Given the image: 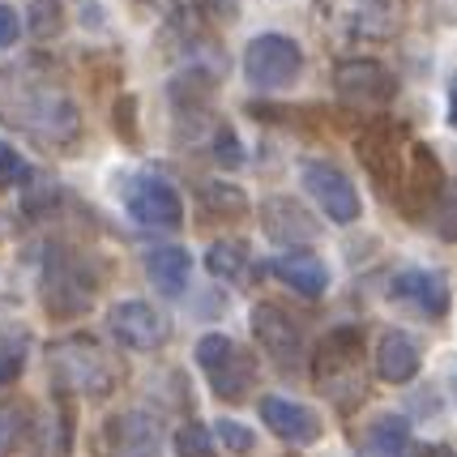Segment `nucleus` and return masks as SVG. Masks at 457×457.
<instances>
[{
  "instance_id": "obj_1",
  "label": "nucleus",
  "mask_w": 457,
  "mask_h": 457,
  "mask_svg": "<svg viewBox=\"0 0 457 457\" xmlns=\"http://www.w3.org/2000/svg\"><path fill=\"white\" fill-rule=\"evenodd\" d=\"M0 124L39 145H69L78 137L81 116L69 86L43 60H21L0 69Z\"/></svg>"
},
{
  "instance_id": "obj_2",
  "label": "nucleus",
  "mask_w": 457,
  "mask_h": 457,
  "mask_svg": "<svg viewBox=\"0 0 457 457\" xmlns=\"http://www.w3.org/2000/svg\"><path fill=\"white\" fill-rule=\"evenodd\" d=\"M312 385L338 411H355L368 398V372H363V334L355 325L329 329L312 351Z\"/></svg>"
},
{
  "instance_id": "obj_3",
  "label": "nucleus",
  "mask_w": 457,
  "mask_h": 457,
  "mask_svg": "<svg viewBox=\"0 0 457 457\" xmlns=\"http://www.w3.org/2000/svg\"><path fill=\"white\" fill-rule=\"evenodd\" d=\"M52 377H56L60 389H73V394H90V398H103L116 389V368L95 338L86 334H73V338L52 342Z\"/></svg>"
},
{
  "instance_id": "obj_4",
  "label": "nucleus",
  "mask_w": 457,
  "mask_h": 457,
  "mask_svg": "<svg viewBox=\"0 0 457 457\" xmlns=\"http://www.w3.org/2000/svg\"><path fill=\"white\" fill-rule=\"evenodd\" d=\"M197 368L205 372L210 380V389L219 394L222 402H244L248 398V389L257 385V355L253 351H244L236 338H227V334H205L197 338Z\"/></svg>"
},
{
  "instance_id": "obj_5",
  "label": "nucleus",
  "mask_w": 457,
  "mask_h": 457,
  "mask_svg": "<svg viewBox=\"0 0 457 457\" xmlns=\"http://www.w3.org/2000/svg\"><path fill=\"white\" fill-rule=\"evenodd\" d=\"M320 21L334 39H389L402 26V0H320Z\"/></svg>"
},
{
  "instance_id": "obj_6",
  "label": "nucleus",
  "mask_w": 457,
  "mask_h": 457,
  "mask_svg": "<svg viewBox=\"0 0 457 457\" xmlns=\"http://www.w3.org/2000/svg\"><path fill=\"white\" fill-rule=\"evenodd\" d=\"M95 303V278L69 248H52L43 261V308L52 317H81Z\"/></svg>"
},
{
  "instance_id": "obj_7",
  "label": "nucleus",
  "mask_w": 457,
  "mask_h": 457,
  "mask_svg": "<svg viewBox=\"0 0 457 457\" xmlns=\"http://www.w3.org/2000/svg\"><path fill=\"white\" fill-rule=\"evenodd\" d=\"M355 154H359V162H363L368 179L380 188V197H389V201L398 197L402 171H406V154H411L406 133H402L398 124H389V120L368 124L355 141Z\"/></svg>"
},
{
  "instance_id": "obj_8",
  "label": "nucleus",
  "mask_w": 457,
  "mask_h": 457,
  "mask_svg": "<svg viewBox=\"0 0 457 457\" xmlns=\"http://www.w3.org/2000/svg\"><path fill=\"white\" fill-rule=\"evenodd\" d=\"M303 73V47L287 35H257L244 47V78L257 90H287Z\"/></svg>"
},
{
  "instance_id": "obj_9",
  "label": "nucleus",
  "mask_w": 457,
  "mask_h": 457,
  "mask_svg": "<svg viewBox=\"0 0 457 457\" xmlns=\"http://www.w3.org/2000/svg\"><path fill=\"white\" fill-rule=\"evenodd\" d=\"M299 184H303L308 197L320 205V214L329 222H338V227H351V222H359V214H363V201H359L355 184L342 176V167H334V162L308 159L299 167Z\"/></svg>"
},
{
  "instance_id": "obj_10",
  "label": "nucleus",
  "mask_w": 457,
  "mask_h": 457,
  "mask_svg": "<svg viewBox=\"0 0 457 457\" xmlns=\"http://www.w3.org/2000/svg\"><path fill=\"white\" fill-rule=\"evenodd\" d=\"M334 90L355 112H380L398 95V78L380 60H342L334 69Z\"/></svg>"
},
{
  "instance_id": "obj_11",
  "label": "nucleus",
  "mask_w": 457,
  "mask_h": 457,
  "mask_svg": "<svg viewBox=\"0 0 457 457\" xmlns=\"http://www.w3.org/2000/svg\"><path fill=\"white\" fill-rule=\"evenodd\" d=\"M445 171H440V159L432 154V145H411V154H406V171H402V188H398V210L406 214L411 222L428 219L432 210H436L440 193H445Z\"/></svg>"
},
{
  "instance_id": "obj_12",
  "label": "nucleus",
  "mask_w": 457,
  "mask_h": 457,
  "mask_svg": "<svg viewBox=\"0 0 457 457\" xmlns=\"http://www.w3.org/2000/svg\"><path fill=\"white\" fill-rule=\"evenodd\" d=\"M124 210L129 219L141 227H159V231H176L184 222V201H179L176 184L162 176H133L124 188Z\"/></svg>"
},
{
  "instance_id": "obj_13",
  "label": "nucleus",
  "mask_w": 457,
  "mask_h": 457,
  "mask_svg": "<svg viewBox=\"0 0 457 457\" xmlns=\"http://www.w3.org/2000/svg\"><path fill=\"white\" fill-rule=\"evenodd\" d=\"M253 338H257V346L278 363L282 372H295L303 363V334H299L295 317L282 303L265 299V303L253 308Z\"/></svg>"
},
{
  "instance_id": "obj_14",
  "label": "nucleus",
  "mask_w": 457,
  "mask_h": 457,
  "mask_svg": "<svg viewBox=\"0 0 457 457\" xmlns=\"http://www.w3.org/2000/svg\"><path fill=\"white\" fill-rule=\"evenodd\" d=\"M107 329H112V338H116L120 346H129V351H159L162 342L171 338L167 317H162L154 303H145V299H120V303H112Z\"/></svg>"
},
{
  "instance_id": "obj_15",
  "label": "nucleus",
  "mask_w": 457,
  "mask_h": 457,
  "mask_svg": "<svg viewBox=\"0 0 457 457\" xmlns=\"http://www.w3.org/2000/svg\"><path fill=\"white\" fill-rule=\"evenodd\" d=\"M107 457H162V428L145 411H120L103 423Z\"/></svg>"
},
{
  "instance_id": "obj_16",
  "label": "nucleus",
  "mask_w": 457,
  "mask_h": 457,
  "mask_svg": "<svg viewBox=\"0 0 457 457\" xmlns=\"http://www.w3.org/2000/svg\"><path fill=\"white\" fill-rule=\"evenodd\" d=\"M389 295L398 299L402 308H411V312H419V317H428V320L449 317V303H453L449 282L436 270H402L389 282Z\"/></svg>"
},
{
  "instance_id": "obj_17",
  "label": "nucleus",
  "mask_w": 457,
  "mask_h": 457,
  "mask_svg": "<svg viewBox=\"0 0 457 457\" xmlns=\"http://www.w3.org/2000/svg\"><path fill=\"white\" fill-rule=\"evenodd\" d=\"M261 227H265V236L274 239L278 248H303V244H312L320 236V222L299 205L295 197H270L261 201Z\"/></svg>"
},
{
  "instance_id": "obj_18",
  "label": "nucleus",
  "mask_w": 457,
  "mask_h": 457,
  "mask_svg": "<svg viewBox=\"0 0 457 457\" xmlns=\"http://www.w3.org/2000/svg\"><path fill=\"white\" fill-rule=\"evenodd\" d=\"M261 423L278 440H287V445H317L320 432H325V423H320V415L312 406L278 398V394L261 398Z\"/></svg>"
},
{
  "instance_id": "obj_19",
  "label": "nucleus",
  "mask_w": 457,
  "mask_h": 457,
  "mask_svg": "<svg viewBox=\"0 0 457 457\" xmlns=\"http://www.w3.org/2000/svg\"><path fill=\"white\" fill-rule=\"evenodd\" d=\"M377 377L389 380V385H406V380L419 377V368H423V351H419V342L406 334V329H389V334H380L377 342Z\"/></svg>"
},
{
  "instance_id": "obj_20",
  "label": "nucleus",
  "mask_w": 457,
  "mask_h": 457,
  "mask_svg": "<svg viewBox=\"0 0 457 457\" xmlns=\"http://www.w3.org/2000/svg\"><path fill=\"white\" fill-rule=\"evenodd\" d=\"M270 274L282 282V287H291L295 295L303 299H320L325 295V287H329V270H325V261L317 253H282V257L270 261Z\"/></svg>"
},
{
  "instance_id": "obj_21",
  "label": "nucleus",
  "mask_w": 457,
  "mask_h": 457,
  "mask_svg": "<svg viewBox=\"0 0 457 457\" xmlns=\"http://www.w3.org/2000/svg\"><path fill=\"white\" fill-rule=\"evenodd\" d=\"M359 457H406L411 453V423L402 415H380L363 428L359 436Z\"/></svg>"
},
{
  "instance_id": "obj_22",
  "label": "nucleus",
  "mask_w": 457,
  "mask_h": 457,
  "mask_svg": "<svg viewBox=\"0 0 457 457\" xmlns=\"http://www.w3.org/2000/svg\"><path fill=\"white\" fill-rule=\"evenodd\" d=\"M145 274L159 287L162 295H184L188 274H193V257L179 248V244H159L145 253Z\"/></svg>"
},
{
  "instance_id": "obj_23",
  "label": "nucleus",
  "mask_w": 457,
  "mask_h": 457,
  "mask_svg": "<svg viewBox=\"0 0 457 457\" xmlns=\"http://www.w3.org/2000/svg\"><path fill=\"white\" fill-rule=\"evenodd\" d=\"M205 270L222 282H239L248 270V244L244 239H219L205 248Z\"/></svg>"
},
{
  "instance_id": "obj_24",
  "label": "nucleus",
  "mask_w": 457,
  "mask_h": 457,
  "mask_svg": "<svg viewBox=\"0 0 457 457\" xmlns=\"http://www.w3.org/2000/svg\"><path fill=\"white\" fill-rule=\"evenodd\" d=\"M201 205L214 214V219H239L248 210V197L239 184H222V179H210L201 184Z\"/></svg>"
},
{
  "instance_id": "obj_25",
  "label": "nucleus",
  "mask_w": 457,
  "mask_h": 457,
  "mask_svg": "<svg viewBox=\"0 0 457 457\" xmlns=\"http://www.w3.org/2000/svg\"><path fill=\"white\" fill-rule=\"evenodd\" d=\"M30 355V334L26 329H0V385H13Z\"/></svg>"
},
{
  "instance_id": "obj_26",
  "label": "nucleus",
  "mask_w": 457,
  "mask_h": 457,
  "mask_svg": "<svg viewBox=\"0 0 457 457\" xmlns=\"http://www.w3.org/2000/svg\"><path fill=\"white\" fill-rule=\"evenodd\" d=\"M171 445H176V457H214V436L205 423H179Z\"/></svg>"
},
{
  "instance_id": "obj_27",
  "label": "nucleus",
  "mask_w": 457,
  "mask_h": 457,
  "mask_svg": "<svg viewBox=\"0 0 457 457\" xmlns=\"http://www.w3.org/2000/svg\"><path fill=\"white\" fill-rule=\"evenodd\" d=\"M64 30V4L60 0H35L30 4V35L35 39H52Z\"/></svg>"
},
{
  "instance_id": "obj_28",
  "label": "nucleus",
  "mask_w": 457,
  "mask_h": 457,
  "mask_svg": "<svg viewBox=\"0 0 457 457\" xmlns=\"http://www.w3.org/2000/svg\"><path fill=\"white\" fill-rule=\"evenodd\" d=\"M432 222H436V236L445 239V244H457V179L445 184L436 210H432Z\"/></svg>"
},
{
  "instance_id": "obj_29",
  "label": "nucleus",
  "mask_w": 457,
  "mask_h": 457,
  "mask_svg": "<svg viewBox=\"0 0 457 457\" xmlns=\"http://www.w3.org/2000/svg\"><path fill=\"white\" fill-rule=\"evenodd\" d=\"M35 179V167L21 159L13 145L0 141V188H13V184H30Z\"/></svg>"
},
{
  "instance_id": "obj_30",
  "label": "nucleus",
  "mask_w": 457,
  "mask_h": 457,
  "mask_svg": "<svg viewBox=\"0 0 457 457\" xmlns=\"http://www.w3.org/2000/svg\"><path fill=\"white\" fill-rule=\"evenodd\" d=\"M214 432H219V440L231 449V453H248V449L257 445V436H253L244 423H236V419H219V423H214Z\"/></svg>"
},
{
  "instance_id": "obj_31",
  "label": "nucleus",
  "mask_w": 457,
  "mask_h": 457,
  "mask_svg": "<svg viewBox=\"0 0 457 457\" xmlns=\"http://www.w3.org/2000/svg\"><path fill=\"white\" fill-rule=\"evenodd\" d=\"M214 159H219L222 167H239V162H244V145H239V137L231 129H219V137H214Z\"/></svg>"
},
{
  "instance_id": "obj_32",
  "label": "nucleus",
  "mask_w": 457,
  "mask_h": 457,
  "mask_svg": "<svg viewBox=\"0 0 457 457\" xmlns=\"http://www.w3.org/2000/svg\"><path fill=\"white\" fill-rule=\"evenodd\" d=\"M133 112H137V99L133 95H124V99L116 103V133H120V141H137V129H133Z\"/></svg>"
},
{
  "instance_id": "obj_33",
  "label": "nucleus",
  "mask_w": 457,
  "mask_h": 457,
  "mask_svg": "<svg viewBox=\"0 0 457 457\" xmlns=\"http://www.w3.org/2000/svg\"><path fill=\"white\" fill-rule=\"evenodd\" d=\"M18 35H21L18 13H13L9 4H0V47H13V43H18Z\"/></svg>"
},
{
  "instance_id": "obj_34",
  "label": "nucleus",
  "mask_w": 457,
  "mask_h": 457,
  "mask_svg": "<svg viewBox=\"0 0 457 457\" xmlns=\"http://www.w3.org/2000/svg\"><path fill=\"white\" fill-rule=\"evenodd\" d=\"M13 436H18V423H13L9 415H0V453L13 445Z\"/></svg>"
},
{
  "instance_id": "obj_35",
  "label": "nucleus",
  "mask_w": 457,
  "mask_h": 457,
  "mask_svg": "<svg viewBox=\"0 0 457 457\" xmlns=\"http://www.w3.org/2000/svg\"><path fill=\"white\" fill-rule=\"evenodd\" d=\"M415 457H457V453L449 449V445H423Z\"/></svg>"
},
{
  "instance_id": "obj_36",
  "label": "nucleus",
  "mask_w": 457,
  "mask_h": 457,
  "mask_svg": "<svg viewBox=\"0 0 457 457\" xmlns=\"http://www.w3.org/2000/svg\"><path fill=\"white\" fill-rule=\"evenodd\" d=\"M449 124L457 129V81L449 86Z\"/></svg>"
}]
</instances>
